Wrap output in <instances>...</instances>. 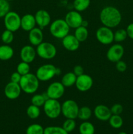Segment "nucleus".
I'll use <instances>...</instances> for the list:
<instances>
[{
	"instance_id": "nucleus-1",
	"label": "nucleus",
	"mask_w": 133,
	"mask_h": 134,
	"mask_svg": "<svg viewBox=\"0 0 133 134\" xmlns=\"http://www.w3.org/2000/svg\"><path fill=\"white\" fill-rule=\"evenodd\" d=\"M99 18L103 26L112 29L118 26L122 20V15L118 9L106 6L100 10Z\"/></svg>"
},
{
	"instance_id": "nucleus-2",
	"label": "nucleus",
	"mask_w": 133,
	"mask_h": 134,
	"mask_svg": "<svg viewBox=\"0 0 133 134\" xmlns=\"http://www.w3.org/2000/svg\"><path fill=\"white\" fill-rule=\"evenodd\" d=\"M39 81L35 74L29 73L22 76L19 85L22 91L27 94H35L39 87Z\"/></svg>"
},
{
	"instance_id": "nucleus-3",
	"label": "nucleus",
	"mask_w": 133,
	"mask_h": 134,
	"mask_svg": "<svg viewBox=\"0 0 133 134\" xmlns=\"http://www.w3.org/2000/svg\"><path fill=\"white\" fill-rule=\"evenodd\" d=\"M70 29L65 19L58 18L53 20L50 24V32L51 35L56 39H62L65 37L69 34Z\"/></svg>"
},
{
	"instance_id": "nucleus-4",
	"label": "nucleus",
	"mask_w": 133,
	"mask_h": 134,
	"mask_svg": "<svg viewBox=\"0 0 133 134\" xmlns=\"http://www.w3.org/2000/svg\"><path fill=\"white\" fill-rule=\"evenodd\" d=\"M43 111L47 117L56 119L61 114V104L58 99H48L43 105Z\"/></svg>"
},
{
	"instance_id": "nucleus-5",
	"label": "nucleus",
	"mask_w": 133,
	"mask_h": 134,
	"mask_svg": "<svg viewBox=\"0 0 133 134\" xmlns=\"http://www.w3.org/2000/svg\"><path fill=\"white\" fill-rule=\"evenodd\" d=\"M37 55L44 60H52L57 54L56 46L50 42H44L36 47Z\"/></svg>"
},
{
	"instance_id": "nucleus-6",
	"label": "nucleus",
	"mask_w": 133,
	"mask_h": 134,
	"mask_svg": "<svg viewBox=\"0 0 133 134\" xmlns=\"http://www.w3.org/2000/svg\"><path fill=\"white\" fill-rule=\"evenodd\" d=\"M57 68L53 64H44L37 69L35 75L40 81H48L57 75Z\"/></svg>"
},
{
	"instance_id": "nucleus-7",
	"label": "nucleus",
	"mask_w": 133,
	"mask_h": 134,
	"mask_svg": "<svg viewBox=\"0 0 133 134\" xmlns=\"http://www.w3.org/2000/svg\"><path fill=\"white\" fill-rule=\"evenodd\" d=\"M79 106L72 99H66L61 104V114L66 119H76L78 118Z\"/></svg>"
},
{
	"instance_id": "nucleus-8",
	"label": "nucleus",
	"mask_w": 133,
	"mask_h": 134,
	"mask_svg": "<svg viewBox=\"0 0 133 134\" xmlns=\"http://www.w3.org/2000/svg\"><path fill=\"white\" fill-rule=\"evenodd\" d=\"M4 25L6 30L16 32L21 28V17L14 11H9L4 17Z\"/></svg>"
},
{
	"instance_id": "nucleus-9",
	"label": "nucleus",
	"mask_w": 133,
	"mask_h": 134,
	"mask_svg": "<svg viewBox=\"0 0 133 134\" xmlns=\"http://www.w3.org/2000/svg\"><path fill=\"white\" fill-rule=\"evenodd\" d=\"M113 35L114 33L112 29L104 26L98 28L95 33L96 39L98 41L104 45L110 44L114 41Z\"/></svg>"
},
{
	"instance_id": "nucleus-10",
	"label": "nucleus",
	"mask_w": 133,
	"mask_h": 134,
	"mask_svg": "<svg viewBox=\"0 0 133 134\" xmlns=\"http://www.w3.org/2000/svg\"><path fill=\"white\" fill-rule=\"evenodd\" d=\"M65 91V87L61 82H53L48 86L46 89L47 95L50 99H59Z\"/></svg>"
},
{
	"instance_id": "nucleus-11",
	"label": "nucleus",
	"mask_w": 133,
	"mask_h": 134,
	"mask_svg": "<svg viewBox=\"0 0 133 134\" xmlns=\"http://www.w3.org/2000/svg\"><path fill=\"white\" fill-rule=\"evenodd\" d=\"M125 50L123 47L119 43L113 44L108 48L106 52V58L110 62L116 63L122 59Z\"/></svg>"
},
{
	"instance_id": "nucleus-12",
	"label": "nucleus",
	"mask_w": 133,
	"mask_h": 134,
	"mask_svg": "<svg viewBox=\"0 0 133 134\" xmlns=\"http://www.w3.org/2000/svg\"><path fill=\"white\" fill-rule=\"evenodd\" d=\"M93 85V80L92 77L87 74H82L78 76L76 81L75 86L77 90L80 92H87L92 88Z\"/></svg>"
},
{
	"instance_id": "nucleus-13",
	"label": "nucleus",
	"mask_w": 133,
	"mask_h": 134,
	"mask_svg": "<svg viewBox=\"0 0 133 134\" xmlns=\"http://www.w3.org/2000/svg\"><path fill=\"white\" fill-rule=\"evenodd\" d=\"M83 17L80 13L76 10H70L66 13L65 17V20L70 27V28L76 29L82 26Z\"/></svg>"
},
{
	"instance_id": "nucleus-14",
	"label": "nucleus",
	"mask_w": 133,
	"mask_h": 134,
	"mask_svg": "<svg viewBox=\"0 0 133 134\" xmlns=\"http://www.w3.org/2000/svg\"><path fill=\"white\" fill-rule=\"evenodd\" d=\"M22 89L18 83H15L10 81L7 83L4 88V94L7 98L10 100L17 99L20 96Z\"/></svg>"
},
{
	"instance_id": "nucleus-15",
	"label": "nucleus",
	"mask_w": 133,
	"mask_h": 134,
	"mask_svg": "<svg viewBox=\"0 0 133 134\" xmlns=\"http://www.w3.org/2000/svg\"><path fill=\"white\" fill-rule=\"evenodd\" d=\"M35 21L38 27L43 30L44 27L50 26L51 24V16L48 11L44 9L37 10L35 15Z\"/></svg>"
},
{
	"instance_id": "nucleus-16",
	"label": "nucleus",
	"mask_w": 133,
	"mask_h": 134,
	"mask_svg": "<svg viewBox=\"0 0 133 134\" xmlns=\"http://www.w3.org/2000/svg\"><path fill=\"white\" fill-rule=\"evenodd\" d=\"M37 56L36 49L32 45H25L21 48L20 56L21 60L24 62L31 64L35 60Z\"/></svg>"
},
{
	"instance_id": "nucleus-17",
	"label": "nucleus",
	"mask_w": 133,
	"mask_h": 134,
	"mask_svg": "<svg viewBox=\"0 0 133 134\" xmlns=\"http://www.w3.org/2000/svg\"><path fill=\"white\" fill-rule=\"evenodd\" d=\"M93 113L96 119L100 121H108L112 115L110 108L102 104L96 105L94 109Z\"/></svg>"
},
{
	"instance_id": "nucleus-18",
	"label": "nucleus",
	"mask_w": 133,
	"mask_h": 134,
	"mask_svg": "<svg viewBox=\"0 0 133 134\" xmlns=\"http://www.w3.org/2000/svg\"><path fill=\"white\" fill-rule=\"evenodd\" d=\"M28 39L31 45L37 47L39 44L43 42L44 34L43 30L39 27H35L29 31Z\"/></svg>"
},
{
	"instance_id": "nucleus-19",
	"label": "nucleus",
	"mask_w": 133,
	"mask_h": 134,
	"mask_svg": "<svg viewBox=\"0 0 133 134\" xmlns=\"http://www.w3.org/2000/svg\"><path fill=\"white\" fill-rule=\"evenodd\" d=\"M61 43L62 45L66 51H71V52L77 51L79 48L80 44L79 41L76 38L74 35L72 34H68L65 37L63 38Z\"/></svg>"
},
{
	"instance_id": "nucleus-20",
	"label": "nucleus",
	"mask_w": 133,
	"mask_h": 134,
	"mask_svg": "<svg viewBox=\"0 0 133 134\" xmlns=\"http://www.w3.org/2000/svg\"><path fill=\"white\" fill-rule=\"evenodd\" d=\"M35 16L31 14H26L21 17V28L25 31H29L36 27Z\"/></svg>"
},
{
	"instance_id": "nucleus-21",
	"label": "nucleus",
	"mask_w": 133,
	"mask_h": 134,
	"mask_svg": "<svg viewBox=\"0 0 133 134\" xmlns=\"http://www.w3.org/2000/svg\"><path fill=\"white\" fill-rule=\"evenodd\" d=\"M14 54V49L9 44L0 45V60L7 61L10 60Z\"/></svg>"
},
{
	"instance_id": "nucleus-22",
	"label": "nucleus",
	"mask_w": 133,
	"mask_h": 134,
	"mask_svg": "<svg viewBox=\"0 0 133 134\" xmlns=\"http://www.w3.org/2000/svg\"><path fill=\"white\" fill-rule=\"evenodd\" d=\"M77 76L73 72L69 71L63 75L61 78V82L65 88L70 87L75 85Z\"/></svg>"
},
{
	"instance_id": "nucleus-23",
	"label": "nucleus",
	"mask_w": 133,
	"mask_h": 134,
	"mask_svg": "<svg viewBox=\"0 0 133 134\" xmlns=\"http://www.w3.org/2000/svg\"><path fill=\"white\" fill-rule=\"evenodd\" d=\"M50 99L47 95L46 92H43V94H37L32 96L31 99V104L37 107H43L44 103L47 99Z\"/></svg>"
},
{
	"instance_id": "nucleus-24",
	"label": "nucleus",
	"mask_w": 133,
	"mask_h": 134,
	"mask_svg": "<svg viewBox=\"0 0 133 134\" xmlns=\"http://www.w3.org/2000/svg\"><path fill=\"white\" fill-rule=\"evenodd\" d=\"M74 30L75 31H74V35L79 41L80 43H83L87 40L89 35V32L87 27L81 26Z\"/></svg>"
},
{
	"instance_id": "nucleus-25",
	"label": "nucleus",
	"mask_w": 133,
	"mask_h": 134,
	"mask_svg": "<svg viewBox=\"0 0 133 134\" xmlns=\"http://www.w3.org/2000/svg\"><path fill=\"white\" fill-rule=\"evenodd\" d=\"M95 132L94 125L87 120L81 123L79 126L80 134H95Z\"/></svg>"
},
{
	"instance_id": "nucleus-26",
	"label": "nucleus",
	"mask_w": 133,
	"mask_h": 134,
	"mask_svg": "<svg viewBox=\"0 0 133 134\" xmlns=\"http://www.w3.org/2000/svg\"><path fill=\"white\" fill-rule=\"evenodd\" d=\"M91 3V0H74L73 7L76 11L83 12L87 10Z\"/></svg>"
},
{
	"instance_id": "nucleus-27",
	"label": "nucleus",
	"mask_w": 133,
	"mask_h": 134,
	"mask_svg": "<svg viewBox=\"0 0 133 134\" xmlns=\"http://www.w3.org/2000/svg\"><path fill=\"white\" fill-rule=\"evenodd\" d=\"M92 116V111L87 106L80 107L78 111V118L82 121H87Z\"/></svg>"
},
{
	"instance_id": "nucleus-28",
	"label": "nucleus",
	"mask_w": 133,
	"mask_h": 134,
	"mask_svg": "<svg viewBox=\"0 0 133 134\" xmlns=\"http://www.w3.org/2000/svg\"><path fill=\"white\" fill-rule=\"evenodd\" d=\"M26 114L30 119L35 120L38 119L40 115V109L39 107L31 104L27 108Z\"/></svg>"
},
{
	"instance_id": "nucleus-29",
	"label": "nucleus",
	"mask_w": 133,
	"mask_h": 134,
	"mask_svg": "<svg viewBox=\"0 0 133 134\" xmlns=\"http://www.w3.org/2000/svg\"><path fill=\"white\" fill-rule=\"evenodd\" d=\"M108 121L111 127L115 129H119L123 124V120L122 117L118 115H112Z\"/></svg>"
},
{
	"instance_id": "nucleus-30",
	"label": "nucleus",
	"mask_w": 133,
	"mask_h": 134,
	"mask_svg": "<svg viewBox=\"0 0 133 134\" xmlns=\"http://www.w3.org/2000/svg\"><path fill=\"white\" fill-rule=\"evenodd\" d=\"M44 128L39 124H32L26 129V134H44Z\"/></svg>"
},
{
	"instance_id": "nucleus-31",
	"label": "nucleus",
	"mask_w": 133,
	"mask_h": 134,
	"mask_svg": "<svg viewBox=\"0 0 133 134\" xmlns=\"http://www.w3.org/2000/svg\"><path fill=\"white\" fill-rule=\"evenodd\" d=\"M127 34H126V31L125 29H119V30H116L114 32V35H113V39L114 41L117 43H121V42L124 41L125 39L127 37Z\"/></svg>"
},
{
	"instance_id": "nucleus-32",
	"label": "nucleus",
	"mask_w": 133,
	"mask_h": 134,
	"mask_svg": "<svg viewBox=\"0 0 133 134\" xmlns=\"http://www.w3.org/2000/svg\"><path fill=\"white\" fill-rule=\"evenodd\" d=\"M1 39L4 44H10L14 41V32L10 31V30H5L1 34Z\"/></svg>"
},
{
	"instance_id": "nucleus-33",
	"label": "nucleus",
	"mask_w": 133,
	"mask_h": 134,
	"mask_svg": "<svg viewBox=\"0 0 133 134\" xmlns=\"http://www.w3.org/2000/svg\"><path fill=\"white\" fill-rule=\"evenodd\" d=\"M44 134H69L63 127L60 126H48L44 128Z\"/></svg>"
},
{
	"instance_id": "nucleus-34",
	"label": "nucleus",
	"mask_w": 133,
	"mask_h": 134,
	"mask_svg": "<svg viewBox=\"0 0 133 134\" xmlns=\"http://www.w3.org/2000/svg\"><path fill=\"white\" fill-rule=\"evenodd\" d=\"M31 68L29 63L21 62L18 64L16 67V71L21 75L22 76L27 75L30 73Z\"/></svg>"
},
{
	"instance_id": "nucleus-35",
	"label": "nucleus",
	"mask_w": 133,
	"mask_h": 134,
	"mask_svg": "<svg viewBox=\"0 0 133 134\" xmlns=\"http://www.w3.org/2000/svg\"><path fill=\"white\" fill-rule=\"evenodd\" d=\"M76 123L75 122V119H66L64 121L62 126L63 128L68 133H70V132L74 131L76 128Z\"/></svg>"
},
{
	"instance_id": "nucleus-36",
	"label": "nucleus",
	"mask_w": 133,
	"mask_h": 134,
	"mask_svg": "<svg viewBox=\"0 0 133 134\" xmlns=\"http://www.w3.org/2000/svg\"><path fill=\"white\" fill-rule=\"evenodd\" d=\"M10 4L7 0H0V18H4L10 11Z\"/></svg>"
},
{
	"instance_id": "nucleus-37",
	"label": "nucleus",
	"mask_w": 133,
	"mask_h": 134,
	"mask_svg": "<svg viewBox=\"0 0 133 134\" xmlns=\"http://www.w3.org/2000/svg\"><path fill=\"white\" fill-rule=\"evenodd\" d=\"M111 112L112 115H120L123 111V107L119 103H116L112 106L110 108Z\"/></svg>"
},
{
	"instance_id": "nucleus-38",
	"label": "nucleus",
	"mask_w": 133,
	"mask_h": 134,
	"mask_svg": "<svg viewBox=\"0 0 133 134\" xmlns=\"http://www.w3.org/2000/svg\"><path fill=\"white\" fill-rule=\"evenodd\" d=\"M116 68L119 72L123 73V72H125L126 70L127 65H126V64L125 62L121 60L116 63Z\"/></svg>"
},
{
	"instance_id": "nucleus-39",
	"label": "nucleus",
	"mask_w": 133,
	"mask_h": 134,
	"mask_svg": "<svg viewBox=\"0 0 133 134\" xmlns=\"http://www.w3.org/2000/svg\"><path fill=\"white\" fill-rule=\"evenodd\" d=\"M21 78H22V75L20 73H18L17 71L14 72V73H12L11 76H10V81L19 84Z\"/></svg>"
},
{
	"instance_id": "nucleus-40",
	"label": "nucleus",
	"mask_w": 133,
	"mask_h": 134,
	"mask_svg": "<svg viewBox=\"0 0 133 134\" xmlns=\"http://www.w3.org/2000/svg\"><path fill=\"white\" fill-rule=\"evenodd\" d=\"M73 73L78 77V76L81 75L83 74V68L82 65H77L74 66V69H73Z\"/></svg>"
},
{
	"instance_id": "nucleus-41",
	"label": "nucleus",
	"mask_w": 133,
	"mask_h": 134,
	"mask_svg": "<svg viewBox=\"0 0 133 134\" xmlns=\"http://www.w3.org/2000/svg\"><path fill=\"white\" fill-rule=\"evenodd\" d=\"M127 36L133 40V23L129 24L126 28Z\"/></svg>"
},
{
	"instance_id": "nucleus-42",
	"label": "nucleus",
	"mask_w": 133,
	"mask_h": 134,
	"mask_svg": "<svg viewBox=\"0 0 133 134\" xmlns=\"http://www.w3.org/2000/svg\"><path fill=\"white\" fill-rule=\"evenodd\" d=\"M82 26H83V27H87V26H88V22H87V20H83L82 23Z\"/></svg>"
},
{
	"instance_id": "nucleus-43",
	"label": "nucleus",
	"mask_w": 133,
	"mask_h": 134,
	"mask_svg": "<svg viewBox=\"0 0 133 134\" xmlns=\"http://www.w3.org/2000/svg\"><path fill=\"white\" fill-rule=\"evenodd\" d=\"M118 134H127L126 133V132H119V133Z\"/></svg>"
},
{
	"instance_id": "nucleus-44",
	"label": "nucleus",
	"mask_w": 133,
	"mask_h": 134,
	"mask_svg": "<svg viewBox=\"0 0 133 134\" xmlns=\"http://www.w3.org/2000/svg\"><path fill=\"white\" fill-rule=\"evenodd\" d=\"M8 1H14V0H7Z\"/></svg>"
}]
</instances>
